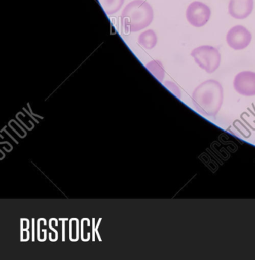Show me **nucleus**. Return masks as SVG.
<instances>
[{"mask_svg":"<svg viewBox=\"0 0 255 260\" xmlns=\"http://www.w3.org/2000/svg\"><path fill=\"white\" fill-rule=\"evenodd\" d=\"M32 221H33V224H32V228H33L32 241H34V240H35V229H34V226H35V225H34V221H35V219L33 218L32 219Z\"/></svg>","mask_w":255,"mask_h":260,"instance_id":"nucleus-18","label":"nucleus"},{"mask_svg":"<svg viewBox=\"0 0 255 260\" xmlns=\"http://www.w3.org/2000/svg\"><path fill=\"white\" fill-rule=\"evenodd\" d=\"M192 102L199 113L205 116H215L223 103V86L217 80H206L194 89Z\"/></svg>","mask_w":255,"mask_h":260,"instance_id":"nucleus-1","label":"nucleus"},{"mask_svg":"<svg viewBox=\"0 0 255 260\" xmlns=\"http://www.w3.org/2000/svg\"><path fill=\"white\" fill-rule=\"evenodd\" d=\"M74 220L77 221V238L75 239V241H78L80 238V224H79V220L77 218H74Z\"/></svg>","mask_w":255,"mask_h":260,"instance_id":"nucleus-14","label":"nucleus"},{"mask_svg":"<svg viewBox=\"0 0 255 260\" xmlns=\"http://www.w3.org/2000/svg\"><path fill=\"white\" fill-rule=\"evenodd\" d=\"M165 85L169 90H171V92L174 94V95H177L178 98H180V91H179L178 88L177 87L176 85H174L173 83H171V82H165Z\"/></svg>","mask_w":255,"mask_h":260,"instance_id":"nucleus-11","label":"nucleus"},{"mask_svg":"<svg viewBox=\"0 0 255 260\" xmlns=\"http://www.w3.org/2000/svg\"><path fill=\"white\" fill-rule=\"evenodd\" d=\"M28 106H29L30 112H31V114H32L33 115H34V116L37 117V118H41V119H43V117L39 116V115H36V114L33 113L32 111H31V108H30L29 105H28Z\"/></svg>","mask_w":255,"mask_h":260,"instance_id":"nucleus-23","label":"nucleus"},{"mask_svg":"<svg viewBox=\"0 0 255 260\" xmlns=\"http://www.w3.org/2000/svg\"><path fill=\"white\" fill-rule=\"evenodd\" d=\"M210 16L211 10L209 7L200 1L191 3L187 8V20L196 28H200L206 25Z\"/></svg>","mask_w":255,"mask_h":260,"instance_id":"nucleus-4","label":"nucleus"},{"mask_svg":"<svg viewBox=\"0 0 255 260\" xmlns=\"http://www.w3.org/2000/svg\"><path fill=\"white\" fill-rule=\"evenodd\" d=\"M7 126H5V127H4V128H3L2 130H1V132H4V131H5L6 128H7Z\"/></svg>","mask_w":255,"mask_h":260,"instance_id":"nucleus-29","label":"nucleus"},{"mask_svg":"<svg viewBox=\"0 0 255 260\" xmlns=\"http://www.w3.org/2000/svg\"><path fill=\"white\" fill-rule=\"evenodd\" d=\"M41 220H43L44 221V225L45 226H46L47 225V221L44 218H40L39 220H38V240H39V241H42V240H41L40 239V221Z\"/></svg>","mask_w":255,"mask_h":260,"instance_id":"nucleus-12","label":"nucleus"},{"mask_svg":"<svg viewBox=\"0 0 255 260\" xmlns=\"http://www.w3.org/2000/svg\"><path fill=\"white\" fill-rule=\"evenodd\" d=\"M98 1L107 16H112L118 13L124 4V0H98Z\"/></svg>","mask_w":255,"mask_h":260,"instance_id":"nucleus-9","label":"nucleus"},{"mask_svg":"<svg viewBox=\"0 0 255 260\" xmlns=\"http://www.w3.org/2000/svg\"><path fill=\"white\" fill-rule=\"evenodd\" d=\"M59 220H60V221H66V220H68V218L67 217H65V218H59Z\"/></svg>","mask_w":255,"mask_h":260,"instance_id":"nucleus-27","label":"nucleus"},{"mask_svg":"<svg viewBox=\"0 0 255 260\" xmlns=\"http://www.w3.org/2000/svg\"><path fill=\"white\" fill-rule=\"evenodd\" d=\"M5 132H6V133H7V135H9V136H10V138H12V139H13V141H15V142H16V144H19V142H18V141H16V139H15V138H13V136H12V135H10V133H9V132H7V131H6V130H5Z\"/></svg>","mask_w":255,"mask_h":260,"instance_id":"nucleus-22","label":"nucleus"},{"mask_svg":"<svg viewBox=\"0 0 255 260\" xmlns=\"http://www.w3.org/2000/svg\"><path fill=\"white\" fill-rule=\"evenodd\" d=\"M138 42L142 48H145V49H153L157 45V36L153 30H147L139 35Z\"/></svg>","mask_w":255,"mask_h":260,"instance_id":"nucleus-8","label":"nucleus"},{"mask_svg":"<svg viewBox=\"0 0 255 260\" xmlns=\"http://www.w3.org/2000/svg\"><path fill=\"white\" fill-rule=\"evenodd\" d=\"M95 219L93 218V225H92V228H93V232H92V237H93V238H92V240H93V241H95Z\"/></svg>","mask_w":255,"mask_h":260,"instance_id":"nucleus-19","label":"nucleus"},{"mask_svg":"<svg viewBox=\"0 0 255 260\" xmlns=\"http://www.w3.org/2000/svg\"><path fill=\"white\" fill-rule=\"evenodd\" d=\"M253 10V0H230L229 13L235 19H244L251 14Z\"/></svg>","mask_w":255,"mask_h":260,"instance_id":"nucleus-7","label":"nucleus"},{"mask_svg":"<svg viewBox=\"0 0 255 260\" xmlns=\"http://www.w3.org/2000/svg\"><path fill=\"white\" fill-rule=\"evenodd\" d=\"M22 113V112H19V114H18L17 115H16V118H18V120H19V121H20L21 123H22V124H23L24 126H25V127H26L27 129H28V130H32V128H29V127H28V126L26 125V124H25V123L23 122V121H22V120L20 119V118H19V115H20V114Z\"/></svg>","mask_w":255,"mask_h":260,"instance_id":"nucleus-20","label":"nucleus"},{"mask_svg":"<svg viewBox=\"0 0 255 260\" xmlns=\"http://www.w3.org/2000/svg\"><path fill=\"white\" fill-rule=\"evenodd\" d=\"M55 218H51V220H49V228L50 229L52 230L53 231H54V233H55V239H54V241H57V239H58V233H57V231H56L54 228H52V223H51V222L53 221V220H55Z\"/></svg>","mask_w":255,"mask_h":260,"instance_id":"nucleus-13","label":"nucleus"},{"mask_svg":"<svg viewBox=\"0 0 255 260\" xmlns=\"http://www.w3.org/2000/svg\"><path fill=\"white\" fill-rule=\"evenodd\" d=\"M72 220H74V218L70 219V220H69V239H70L71 241L75 242V240L74 239L72 238Z\"/></svg>","mask_w":255,"mask_h":260,"instance_id":"nucleus-16","label":"nucleus"},{"mask_svg":"<svg viewBox=\"0 0 255 260\" xmlns=\"http://www.w3.org/2000/svg\"><path fill=\"white\" fill-rule=\"evenodd\" d=\"M154 18L153 7L144 0H134L124 9L121 25L125 34L137 32L148 27Z\"/></svg>","mask_w":255,"mask_h":260,"instance_id":"nucleus-2","label":"nucleus"},{"mask_svg":"<svg viewBox=\"0 0 255 260\" xmlns=\"http://www.w3.org/2000/svg\"><path fill=\"white\" fill-rule=\"evenodd\" d=\"M197 64L208 74L217 71L221 63V55L218 50L209 45H203L193 50L191 54Z\"/></svg>","mask_w":255,"mask_h":260,"instance_id":"nucleus-3","label":"nucleus"},{"mask_svg":"<svg viewBox=\"0 0 255 260\" xmlns=\"http://www.w3.org/2000/svg\"><path fill=\"white\" fill-rule=\"evenodd\" d=\"M147 68L159 81L162 82L165 77V71L162 63L159 60H153L147 64Z\"/></svg>","mask_w":255,"mask_h":260,"instance_id":"nucleus-10","label":"nucleus"},{"mask_svg":"<svg viewBox=\"0 0 255 260\" xmlns=\"http://www.w3.org/2000/svg\"><path fill=\"white\" fill-rule=\"evenodd\" d=\"M8 144V145H9V146H10V147H11L12 150H13V146H12V145H11V144H10V143L7 142H7H1V144Z\"/></svg>","mask_w":255,"mask_h":260,"instance_id":"nucleus-26","label":"nucleus"},{"mask_svg":"<svg viewBox=\"0 0 255 260\" xmlns=\"http://www.w3.org/2000/svg\"><path fill=\"white\" fill-rule=\"evenodd\" d=\"M251 40V33L242 25L232 27L226 36L228 45L235 51L244 50L250 45Z\"/></svg>","mask_w":255,"mask_h":260,"instance_id":"nucleus-5","label":"nucleus"},{"mask_svg":"<svg viewBox=\"0 0 255 260\" xmlns=\"http://www.w3.org/2000/svg\"><path fill=\"white\" fill-rule=\"evenodd\" d=\"M101 220H102V218L99 219V220H98V223H97L96 228H95V232H96L97 237H98V240H99V241H101V236H100L99 233H98V226H99L100 222L101 221Z\"/></svg>","mask_w":255,"mask_h":260,"instance_id":"nucleus-17","label":"nucleus"},{"mask_svg":"<svg viewBox=\"0 0 255 260\" xmlns=\"http://www.w3.org/2000/svg\"><path fill=\"white\" fill-rule=\"evenodd\" d=\"M233 86L238 94L244 96L255 95V73L242 71L235 76Z\"/></svg>","mask_w":255,"mask_h":260,"instance_id":"nucleus-6","label":"nucleus"},{"mask_svg":"<svg viewBox=\"0 0 255 260\" xmlns=\"http://www.w3.org/2000/svg\"><path fill=\"white\" fill-rule=\"evenodd\" d=\"M42 231H43L44 234H45V235H44L43 240L44 241H45V240H46L47 239V230L43 229L42 230Z\"/></svg>","mask_w":255,"mask_h":260,"instance_id":"nucleus-24","label":"nucleus"},{"mask_svg":"<svg viewBox=\"0 0 255 260\" xmlns=\"http://www.w3.org/2000/svg\"><path fill=\"white\" fill-rule=\"evenodd\" d=\"M84 220H89V218H83L82 219V220H81V239H82V240H83V241H85V242H86V241H89V240H87V239H84L83 238V221H84Z\"/></svg>","mask_w":255,"mask_h":260,"instance_id":"nucleus-15","label":"nucleus"},{"mask_svg":"<svg viewBox=\"0 0 255 260\" xmlns=\"http://www.w3.org/2000/svg\"><path fill=\"white\" fill-rule=\"evenodd\" d=\"M49 234V240H51V241H53L52 239H51V233H49V234Z\"/></svg>","mask_w":255,"mask_h":260,"instance_id":"nucleus-28","label":"nucleus"},{"mask_svg":"<svg viewBox=\"0 0 255 260\" xmlns=\"http://www.w3.org/2000/svg\"><path fill=\"white\" fill-rule=\"evenodd\" d=\"M24 110H25V112H26L28 114V115H29V116L31 117V118H32V119L34 120V121H36V123H39V121H37V120H36V118H34V117H33L32 115H31V114L28 113V112H27V111L25 110V109H24Z\"/></svg>","mask_w":255,"mask_h":260,"instance_id":"nucleus-25","label":"nucleus"},{"mask_svg":"<svg viewBox=\"0 0 255 260\" xmlns=\"http://www.w3.org/2000/svg\"><path fill=\"white\" fill-rule=\"evenodd\" d=\"M63 241H65V221L63 222Z\"/></svg>","mask_w":255,"mask_h":260,"instance_id":"nucleus-21","label":"nucleus"}]
</instances>
